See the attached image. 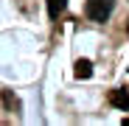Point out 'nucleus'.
<instances>
[{
	"instance_id": "obj_1",
	"label": "nucleus",
	"mask_w": 129,
	"mask_h": 126,
	"mask_svg": "<svg viewBox=\"0 0 129 126\" xmlns=\"http://www.w3.org/2000/svg\"><path fill=\"white\" fill-rule=\"evenodd\" d=\"M112 6H115V0H87V17L95 23H104L112 14Z\"/></svg>"
},
{
	"instance_id": "obj_5",
	"label": "nucleus",
	"mask_w": 129,
	"mask_h": 126,
	"mask_svg": "<svg viewBox=\"0 0 129 126\" xmlns=\"http://www.w3.org/2000/svg\"><path fill=\"white\" fill-rule=\"evenodd\" d=\"M123 126H129V118H126V120H123Z\"/></svg>"
},
{
	"instance_id": "obj_2",
	"label": "nucleus",
	"mask_w": 129,
	"mask_h": 126,
	"mask_svg": "<svg viewBox=\"0 0 129 126\" xmlns=\"http://www.w3.org/2000/svg\"><path fill=\"white\" fill-rule=\"evenodd\" d=\"M110 104L118 107V109H123V112H129V93L126 90H112L110 93Z\"/></svg>"
},
{
	"instance_id": "obj_3",
	"label": "nucleus",
	"mask_w": 129,
	"mask_h": 126,
	"mask_svg": "<svg viewBox=\"0 0 129 126\" xmlns=\"http://www.w3.org/2000/svg\"><path fill=\"white\" fill-rule=\"evenodd\" d=\"M76 76H79V78H90V76H93V65H90L87 59H79V62H76Z\"/></svg>"
},
{
	"instance_id": "obj_4",
	"label": "nucleus",
	"mask_w": 129,
	"mask_h": 126,
	"mask_svg": "<svg viewBox=\"0 0 129 126\" xmlns=\"http://www.w3.org/2000/svg\"><path fill=\"white\" fill-rule=\"evenodd\" d=\"M64 9H68V0H48V14L51 17H59Z\"/></svg>"
}]
</instances>
